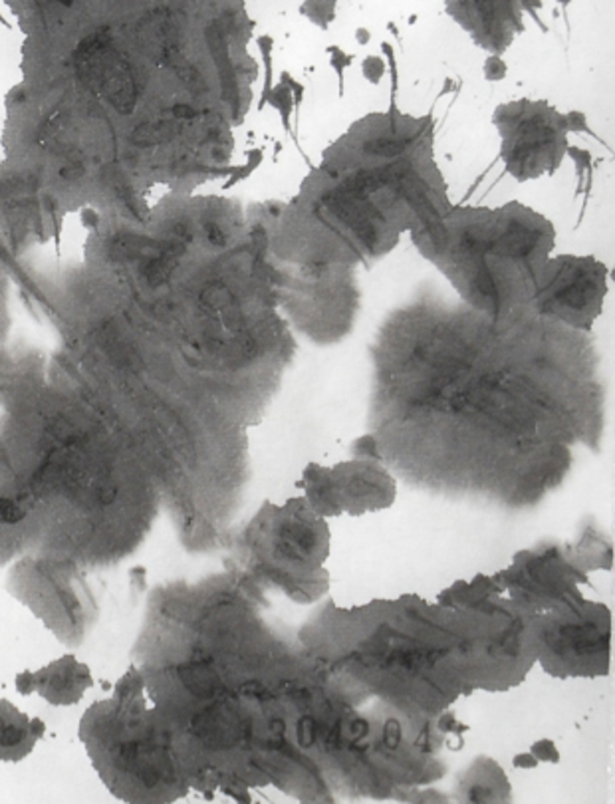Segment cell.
<instances>
[{
  "mask_svg": "<svg viewBox=\"0 0 615 804\" xmlns=\"http://www.w3.org/2000/svg\"><path fill=\"white\" fill-rule=\"evenodd\" d=\"M431 118L369 113L331 144L280 209L276 256L296 270L357 268L449 211Z\"/></svg>",
  "mask_w": 615,
  "mask_h": 804,
  "instance_id": "cell-1",
  "label": "cell"
},
{
  "mask_svg": "<svg viewBox=\"0 0 615 804\" xmlns=\"http://www.w3.org/2000/svg\"><path fill=\"white\" fill-rule=\"evenodd\" d=\"M409 237L464 304L498 316L530 304L556 230L546 216L512 201L492 209L450 207Z\"/></svg>",
  "mask_w": 615,
  "mask_h": 804,
  "instance_id": "cell-2",
  "label": "cell"
},
{
  "mask_svg": "<svg viewBox=\"0 0 615 804\" xmlns=\"http://www.w3.org/2000/svg\"><path fill=\"white\" fill-rule=\"evenodd\" d=\"M495 125L500 133V157L516 181L552 175L568 153V113L546 99H514L498 106Z\"/></svg>",
  "mask_w": 615,
  "mask_h": 804,
  "instance_id": "cell-3",
  "label": "cell"
},
{
  "mask_svg": "<svg viewBox=\"0 0 615 804\" xmlns=\"http://www.w3.org/2000/svg\"><path fill=\"white\" fill-rule=\"evenodd\" d=\"M276 286L288 290V316L308 338L333 342L347 336L359 308L355 268L298 270L278 278Z\"/></svg>",
  "mask_w": 615,
  "mask_h": 804,
  "instance_id": "cell-4",
  "label": "cell"
},
{
  "mask_svg": "<svg viewBox=\"0 0 615 804\" xmlns=\"http://www.w3.org/2000/svg\"><path fill=\"white\" fill-rule=\"evenodd\" d=\"M607 296V266L595 256H550L530 298V308L568 328L592 332Z\"/></svg>",
  "mask_w": 615,
  "mask_h": 804,
  "instance_id": "cell-5",
  "label": "cell"
},
{
  "mask_svg": "<svg viewBox=\"0 0 615 804\" xmlns=\"http://www.w3.org/2000/svg\"><path fill=\"white\" fill-rule=\"evenodd\" d=\"M445 11L478 48L502 56L524 30L520 0H445Z\"/></svg>",
  "mask_w": 615,
  "mask_h": 804,
  "instance_id": "cell-6",
  "label": "cell"
},
{
  "mask_svg": "<svg viewBox=\"0 0 615 804\" xmlns=\"http://www.w3.org/2000/svg\"><path fill=\"white\" fill-rule=\"evenodd\" d=\"M336 6L338 0H304L300 11L310 22L326 30L336 20Z\"/></svg>",
  "mask_w": 615,
  "mask_h": 804,
  "instance_id": "cell-7",
  "label": "cell"
},
{
  "mask_svg": "<svg viewBox=\"0 0 615 804\" xmlns=\"http://www.w3.org/2000/svg\"><path fill=\"white\" fill-rule=\"evenodd\" d=\"M28 515V511H24L20 504L16 501H12L11 497H0V518L8 525H16L24 520Z\"/></svg>",
  "mask_w": 615,
  "mask_h": 804,
  "instance_id": "cell-8",
  "label": "cell"
},
{
  "mask_svg": "<svg viewBox=\"0 0 615 804\" xmlns=\"http://www.w3.org/2000/svg\"><path fill=\"white\" fill-rule=\"evenodd\" d=\"M530 753H532L538 761H544V763H558V761H560V753H558L556 744L552 743L550 739H542V741L534 743L532 749H530Z\"/></svg>",
  "mask_w": 615,
  "mask_h": 804,
  "instance_id": "cell-9",
  "label": "cell"
},
{
  "mask_svg": "<svg viewBox=\"0 0 615 804\" xmlns=\"http://www.w3.org/2000/svg\"><path fill=\"white\" fill-rule=\"evenodd\" d=\"M485 76L488 82H498V80H502V78L506 76V64H504V60H502L500 56L490 54V56L486 58Z\"/></svg>",
  "mask_w": 615,
  "mask_h": 804,
  "instance_id": "cell-10",
  "label": "cell"
},
{
  "mask_svg": "<svg viewBox=\"0 0 615 804\" xmlns=\"http://www.w3.org/2000/svg\"><path fill=\"white\" fill-rule=\"evenodd\" d=\"M361 70L369 82H379V78L385 74V64L379 56H367L364 64H361Z\"/></svg>",
  "mask_w": 615,
  "mask_h": 804,
  "instance_id": "cell-11",
  "label": "cell"
},
{
  "mask_svg": "<svg viewBox=\"0 0 615 804\" xmlns=\"http://www.w3.org/2000/svg\"><path fill=\"white\" fill-rule=\"evenodd\" d=\"M538 758L532 755V753H522V755H516L514 756V767L516 768H536L538 767Z\"/></svg>",
  "mask_w": 615,
  "mask_h": 804,
  "instance_id": "cell-12",
  "label": "cell"
},
{
  "mask_svg": "<svg viewBox=\"0 0 615 804\" xmlns=\"http://www.w3.org/2000/svg\"><path fill=\"white\" fill-rule=\"evenodd\" d=\"M520 2L522 8H524L526 13H530L534 18H538L536 14H538V11L542 8V0H520Z\"/></svg>",
  "mask_w": 615,
  "mask_h": 804,
  "instance_id": "cell-13",
  "label": "cell"
},
{
  "mask_svg": "<svg viewBox=\"0 0 615 804\" xmlns=\"http://www.w3.org/2000/svg\"><path fill=\"white\" fill-rule=\"evenodd\" d=\"M357 40H359L361 44H367V40H369V32H367L366 28H359V30H357Z\"/></svg>",
  "mask_w": 615,
  "mask_h": 804,
  "instance_id": "cell-14",
  "label": "cell"
}]
</instances>
